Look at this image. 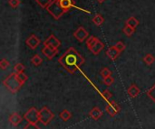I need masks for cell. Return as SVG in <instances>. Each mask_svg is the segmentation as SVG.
<instances>
[{"mask_svg":"<svg viewBox=\"0 0 155 129\" xmlns=\"http://www.w3.org/2000/svg\"><path fill=\"white\" fill-rule=\"evenodd\" d=\"M84 58L74 47L68 48L58 59V62L70 74H74L84 63Z\"/></svg>","mask_w":155,"mask_h":129,"instance_id":"obj_1","label":"cell"},{"mask_svg":"<svg viewBox=\"0 0 155 129\" xmlns=\"http://www.w3.org/2000/svg\"><path fill=\"white\" fill-rule=\"evenodd\" d=\"M3 84L12 93L17 92L23 86V83L18 80L17 74L15 72L11 73L5 80H4Z\"/></svg>","mask_w":155,"mask_h":129,"instance_id":"obj_2","label":"cell"},{"mask_svg":"<svg viewBox=\"0 0 155 129\" xmlns=\"http://www.w3.org/2000/svg\"><path fill=\"white\" fill-rule=\"evenodd\" d=\"M46 11L55 19L58 20L60 19L64 14H65L67 11L64 9L60 4V0H53L51 4L46 7Z\"/></svg>","mask_w":155,"mask_h":129,"instance_id":"obj_3","label":"cell"},{"mask_svg":"<svg viewBox=\"0 0 155 129\" xmlns=\"http://www.w3.org/2000/svg\"><path fill=\"white\" fill-rule=\"evenodd\" d=\"M39 118H40V122L44 126H47L54 119V115L47 107H44L39 110Z\"/></svg>","mask_w":155,"mask_h":129,"instance_id":"obj_4","label":"cell"},{"mask_svg":"<svg viewBox=\"0 0 155 129\" xmlns=\"http://www.w3.org/2000/svg\"><path fill=\"white\" fill-rule=\"evenodd\" d=\"M24 118L28 122V123H33V124H37L40 122V118H39V110H37L35 108H31L29 109L25 114L24 115Z\"/></svg>","mask_w":155,"mask_h":129,"instance_id":"obj_5","label":"cell"},{"mask_svg":"<svg viewBox=\"0 0 155 129\" xmlns=\"http://www.w3.org/2000/svg\"><path fill=\"white\" fill-rule=\"evenodd\" d=\"M121 110V108L120 106L115 102V101H111L105 108V111L106 113L110 116V117H114L116 116Z\"/></svg>","mask_w":155,"mask_h":129,"instance_id":"obj_6","label":"cell"},{"mask_svg":"<svg viewBox=\"0 0 155 129\" xmlns=\"http://www.w3.org/2000/svg\"><path fill=\"white\" fill-rule=\"evenodd\" d=\"M44 45L45 46H48L50 48L53 49H58L61 46V42L54 35L51 34L45 42H44Z\"/></svg>","mask_w":155,"mask_h":129,"instance_id":"obj_7","label":"cell"},{"mask_svg":"<svg viewBox=\"0 0 155 129\" xmlns=\"http://www.w3.org/2000/svg\"><path fill=\"white\" fill-rule=\"evenodd\" d=\"M74 36L80 42H83L85 39H87L88 38V36H89V33L84 29V27H83V26H80V27H78L75 31H74Z\"/></svg>","mask_w":155,"mask_h":129,"instance_id":"obj_8","label":"cell"},{"mask_svg":"<svg viewBox=\"0 0 155 129\" xmlns=\"http://www.w3.org/2000/svg\"><path fill=\"white\" fill-rule=\"evenodd\" d=\"M25 43H26V45H27L29 48L35 50V49H36L37 46L40 44V39H39L35 34H31V35L26 39Z\"/></svg>","mask_w":155,"mask_h":129,"instance_id":"obj_9","label":"cell"},{"mask_svg":"<svg viewBox=\"0 0 155 129\" xmlns=\"http://www.w3.org/2000/svg\"><path fill=\"white\" fill-rule=\"evenodd\" d=\"M41 51H42V53L49 60L53 59L58 52V49H53L48 46H44Z\"/></svg>","mask_w":155,"mask_h":129,"instance_id":"obj_10","label":"cell"},{"mask_svg":"<svg viewBox=\"0 0 155 129\" xmlns=\"http://www.w3.org/2000/svg\"><path fill=\"white\" fill-rule=\"evenodd\" d=\"M22 120H23L22 116H20L17 112L13 113V114L8 118V122H9L12 126H14V127H17V126L22 122Z\"/></svg>","mask_w":155,"mask_h":129,"instance_id":"obj_11","label":"cell"},{"mask_svg":"<svg viewBox=\"0 0 155 129\" xmlns=\"http://www.w3.org/2000/svg\"><path fill=\"white\" fill-rule=\"evenodd\" d=\"M120 53H121V52L115 48L114 45L109 47V48L107 49V51H106V55L108 56V58H110V59L113 60V61L116 60V59L118 58V56L120 55Z\"/></svg>","mask_w":155,"mask_h":129,"instance_id":"obj_12","label":"cell"},{"mask_svg":"<svg viewBox=\"0 0 155 129\" xmlns=\"http://www.w3.org/2000/svg\"><path fill=\"white\" fill-rule=\"evenodd\" d=\"M140 92H141L140 89H139L138 86L135 85V84H132V85L128 88V90H127V94H128L129 97L132 98V99H134V98L138 97L139 94H140Z\"/></svg>","mask_w":155,"mask_h":129,"instance_id":"obj_13","label":"cell"},{"mask_svg":"<svg viewBox=\"0 0 155 129\" xmlns=\"http://www.w3.org/2000/svg\"><path fill=\"white\" fill-rule=\"evenodd\" d=\"M89 116L94 119V120H98L102 118L103 116V112L102 110L98 108V107H94L93 108L90 112H89Z\"/></svg>","mask_w":155,"mask_h":129,"instance_id":"obj_14","label":"cell"},{"mask_svg":"<svg viewBox=\"0 0 155 129\" xmlns=\"http://www.w3.org/2000/svg\"><path fill=\"white\" fill-rule=\"evenodd\" d=\"M104 48V42H102L100 40L90 49V51H91V52L93 53V54H94V55H97V54H99L101 52H102V50Z\"/></svg>","mask_w":155,"mask_h":129,"instance_id":"obj_15","label":"cell"},{"mask_svg":"<svg viewBox=\"0 0 155 129\" xmlns=\"http://www.w3.org/2000/svg\"><path fill=\"white\" fill-rule=\"evenodd\" d=\"M60 4L64 9H65L67 12L75 5L74 0H60Z\"/></svg>","mask_w":155,"mask_h":129,"instance_id":"obj_16","label":"cell"},{"mask_svg":"<svg viewBox=\"0 0 155 129\" xmlns=\"http://www.w3.org/2000/svg\"><path fill=\"white\" fill-rule=\"evenodd\" d=\"M125 25H128V26H131L133 28H135L139 25V21L134 17V16H131L130 18H128L125 22Z\"/></svg>","mask_w":155,"mask_h":129,"instance_id":"obj_17","label":"cell"},{"mask_svg":"<svg viewBox=\"0 0 155 129\" xmlns=\"http://www.w3.org/2000/svg\"><path fill=\"white\" fill-rule=\"evenodd\" d=\"M99 41V39L98 38H96V37H94V36H89L88 38H87V41H86V46L88 47V49L90 50L97 42Z\"/></svg>","mask_w":155,"mask_h":129,"instance_id":"obj_18","label":"cell"},{"mask_svg":"<svg viewBox=\"0 0 155 129\" xmlns=\"http://www.w3.org/2000/svg\"><path fill=\"white\" fill-rule=\"evenodd\" d=\"M59 117H60V118H61L62 120H64V121H68V120L71 118L72 114H71V112L68 111L67 109H64V110L60 113Z\"/></svg>","mask_w":155,"mask_h":129,"instance_id":"obj_19","label":"cell"},{"mask_svg":"<svg viewBox=\"0 0 155 129\" xmlns=\"http://www.w3.org/2000/svg\"><path fill=\"white\" fill-rule=\"evenodd\" d=\"M93 22H94V24L95 25L100 26V25H102V24H104V17H103L100 14H97L96 15H94V18H93Z\"/></svg>","mask_w":155,"mask_h":129,"instance_id":"obj_20","label":"cell"},{"mask_svg":"<svg viewBox=\"0 0 155 129\" xmlns=\"http://www.w3.org/2000/svg\"><path fill=\"white\" fill-rule=\"evenodd\" d=\"M143 61H144V62H145L147 65H152V64L155 61V58L153 54L148 53V54H146V55L144 56Z\"/></svg>","mask_w":155,"mask_h":129,"instance_id":"obj_21","label":"cell"},{"mask_svg":"<svg viewBox=\"0 0 155 129\" xmlns=\"http://www.w3.org/2000/svg\"><path fill=\"white\" fill-rule=\"evenodd\" d=\"M123 31H124V34H125L126 36L131 37V36L134 34V33L135 32V28H133V27H131V26L125 25Z\"/></svg>","mask_w":155,"mask_h":129,"instance_id":"obj_22","label":"cell"},{"mask_svg":"<svg viewBox=\"0 0 155 129\" xmlns=\"http://www.w3.org/2000/svg\"><path fill=\"white\" fill-rule=\"evenodd\" d=\"M31 62L35 65V66H39L42 62H43V59L38 55V54H35L33 56V58L31 59Z\"/></svg>","mask_w":155,"mask_h":129,"instance_id":"obj_23","label":"cell"},{"mask_svg":"<svg viewBox=\"0 0 155 129\" xmlns=\"http://www.w3.org/2000/svg\"><path fill=\"white\" fill-rule=\"evenodd\" d=\"M53 0H35V2L42 7V8H45L46 9V7L51 4Z\"/></svg>","mask_w":155,"mask_h":129,"instance_id":"obj_24","label":"cell"},{"mask_svg":"<svg viewBox=\"0 0 155 129\" xmlns=\"http://www.w3.org/2000/svg\"><path fill=\"white\" fill-rule=\"evenodd\" d=\"M24 71H25V65L22 64V63H20V62L19 63H16L15 65V67H14V71L16 74H18L20 72H24Z\"/></svg>","mask_w":155,"mask_h":129,"instance_id":"obj_25","label":"cell"},{"mask_svg":"<svg viewBox=\"0 0 155 129\" xmlns=\"http://www.w3.org/2000/svg\"><path fill=\"white\" fill-rule=\"evenodd\" d=\"M147 96L155 103V84L147 90Z\"/></svg>","mask_w":155,"mask_h":129,"instance_id":"obj_26","label":"cell"},{"mask_svg":"<svg viewBox=\"0 0 155 129\" xmlns=\"http://www.w3.org/2000/svg\"><path fill=\"white\" fill-rule=\"evenodd\" d=\"M101 75L103 78H107V77H110L112 75V71L108 69V68H104L102 71H101Z\"/></svg>","mask_w":155,"mask_h":129,"instance_id":"obj_27","label":"cell"},{"mask_svg":"<svg viewBox=\"0 0 155 129\" xmlns=\"http://www.w3.org/2000/svg\"><path fill=\"white\" fill-rule=\"evenodd\" d=\"M115 46V48L120 52H124V50H125V48H126V46H125V44L123 42H116V44L114 45Z\"/></svg>","mask_w":155,"mask_h":129,"instance_id":"obj_28","label":"cell"},{"mask_svg":"<svg viewBox=\"0 0 155 129\" xmlns=\"http://www.w3.org/2000/svg\"><path fill=\"white\" fill-rule=\"evenodd\" d=\"M9 65H10V62H9L7 60H5V59H2V60L0 61V68H1L2 70H5V69H7V68L9 67Z\"/></svg>","mask_w":155,"mask_h":129,"instance_id":"obj_29","label":"cell"},{"mask_svg":"<svg viewBox=\"0 0 155 129\" xmlns=\"http://www.w3.org/2000/svg\"><path fill=\"white\" fill-rule=\"evenodd\" d=\"M103 81H104V83L106 86L110 87V86L114 82V79L112 76H110V77H107V78H104Z\"/></svg>","mask_w":155,"mask_h":129,"instance_id":"obj_30","label":"cell"},{"mask_svg":"<svg viewBox=\"0 0 155 129\" xmlns=\"http://www.w3.org/2000/svg\"><path fill=\"white\" fill-rule=\"evenodd\" d=\"M17 78H18V80L24 84L25 82H26V80H28V78H27V75H25L24 72H20V73H18L17 74Z\"/></svg>","mask_w":155,"mask_h":129,"instance_id":"obj_31","label":"cell"},{"mask_svg":"<svg viewBox=\"0 0 155 129\" xmlns=\"http://www.w3.org/2000/svg\"><path fill=\"white\" fill-rule=\"evenodd\" d=\"M102 97H103L105 100H109V99L113 97V94H112L108 90H105L104 91H103V93H102Z\"/></svg>","mask_w":155,"mask_h":129,"instance_id":"obj_32","label":"cell"},{"mask_svg":"<svg viewBox=\"0 0 155 129\" xmlns=\"http://www.w3.org/2000/svg\"><path fill=\"white\" fill-rule=\"evenodd\" d=\"M8 4L10 5L11 7L13 8H16L19 5H20V0H9Z\"/></svg>","mask_w":155,"mask_h":129,"instance_id":"obj_33","label":"cell"},{"mask_svg":"<svg viewBox=\"0 0 155 129\" xmlns=\"http://www.w3.org/2000/svg\"><path fill=\"white\" fill-rule=\"evenodd\" d=\"M24 129H40V127L37 126V124L28 123L27 125H25V126Z\"/></svg>","mask_w":155,"mask_h":129,"instance_id":"obj_34","label":"cell"},{"mask_svg":"<svg viewBox=\"0 0 155 129\" xmlns=\"http://www.w3.org/2000/svg\"><path fill=\"white\" fill-rule=\"evenodd\" d=\"M104 1H105V0H97V2H98V3H100V4H102V3H104Z\"/></svg>","mask_w":155,"mask_h":129,"instance_id":"obj_35","label":"cell"}]
</instances>
